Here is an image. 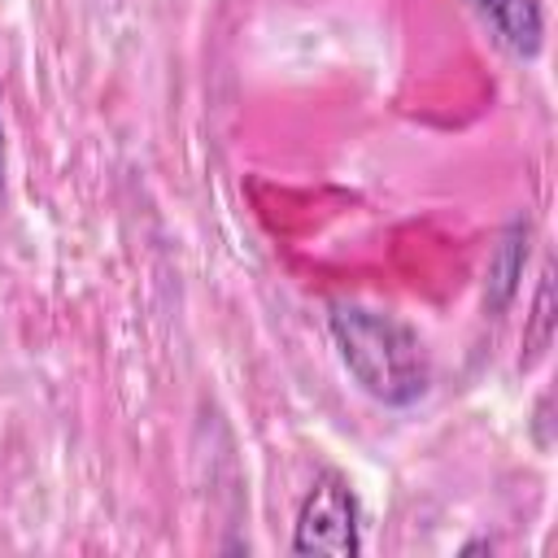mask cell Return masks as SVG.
I'll return each mask as SVG.
<instances>
[{
  "label": "cell",
  "mask_w": 558,
  "mask_h": 558,
  "mask_svg": "<svg viewBox=\"0 0 558 558\" xmlns=\"http://www.w3.org/2000/svg\"><path fill=\"white\" fill-rule=\"evenodd\" d=\"M292 554L310 558V554H327V558H353L362 554V536H357V501L353 488L336 475L323 471L301 510H296V527H292Z\"/></svg>",
  "instance_id": "2"
},
{
  "label": "cell",
  "mask_w": 558,
  "mask_h": 558,
  "mask_svg": "<svg viewBox=\"0 0 558 558\" xmlns=\"http://www.w3.org/2000/svg\"><path fill=\"white\" fill-rule=\"evenodd\" d=\"M0 196H4V109H0Z\"/></svg>",
  "instance_id": "5"
},
{
  "label": "cell",
  "mask_w": 558,
  "mask_h": 558,
  "mask_svg": "<svg viewBox=\"0 0 558 558\" xmlns=\"http://www.w3.org/2000/svg\"><path fill=\"white\" fill-rule=\"evenodd\" d=\"M488 26L497 31V39L519 52V57H536L541 52V31H545V17H541V4L536 0H471Z\"/></svg>",
  "instance_id": "3"
},
{
  "label": "cell",
  "mask_w": 558,
  "mask_h": 558,
  "mask_svg": "<svg viewBox=\"0 0 558 558\" xmlns=\"http://www.w3.org/2000/svg\"><path fill=\"white\" fill-rule=\"evenodd\" d=\"M331 340L357 388L384 405H414L432 384V362L410 323L362 301L331 305Z\"/></svg>",
  "instance_id": "1"
},
{
  "label": "cell",
  "mask_w": 558,
  "mask_h": 558,
  "mask_svg": "<svg viewBox=\"0 0 558 558\" xmlns=\"http://www.w3.org/2000/svg\"><path fill=\"white\" fill-rule=\"evenodd\" d=\"M523 235H527V227L514 222L506 231V240L497 244V253L488 257V310H501L514 292V279L523 270Z\"/></svg>",
  "instance_id": "4"
}]
</instances>
